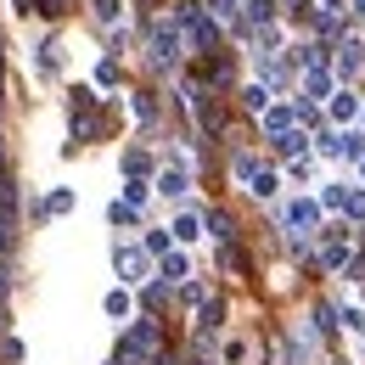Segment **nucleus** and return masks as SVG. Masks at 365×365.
Returning a JSON list of instances; mask_svg holds the SVG:
<instances>
[{
  "label": "nucleus",
  "mask_w": 365,
  "mask_h": 365,
  "mask_svg": "<svg viewBox=\"0 0 365 365\" xmlns=\"http://www.w3.org/2000/svg\"><path fill=\"white\" fill-rule=\"evenodd\" d=\"M298 146H304V135H298V130H287V135H275V152H298Z\"/></svg>",
  "instance_id": "nucleus-24"
},
{
  "label": "nucleus",
  "mask_w": 365,
  "mask_h": 365,
  "mask_svg": "<svg viewBox=\"0 0 365 365\" xmlns=\"http://www.w3.org/2000/svg\"><path fill=\"white\" fill-rule=\"evenodd\" d=\"M185 169H163V175H158V191H163V197H185Z\"/></svg>",
  "instance_id": "nucleus-7"
},
{
  "label": "nucleus",
  "mask_w": 365,
  "mask_h": 365,
  "mask_svg": "<svg viewBox=\"0 0 365 365\" xmlns=\"http://www.w3.org/2000/svg\"><path fill=\"white\" fill-rule=\"evenodd\" d=\"M208 11H214L220 23H236V0H208Z\"/></svg>",
  "instance_id": "nucleus-20"
},
{
  "label": "nucleus",
  "mask_w": 365,
  "mask_h": 365,
  "mask_svg": "<svg viewBox=\"0 0 365 365\" xmlns=\"http://www.w3.org/2000/svg\"><path fill=\"white\" fill-rule=\"evenodd\" d=\"M360 68H365V46H360V40H343V46H337V73L354 79Z\"/></svg>",
  "instance_id": "nucleus-3"
},
{
  "label": "nucleus",
  "mask_w": 365,
  "mask_h": 365,
  "mask_svg": "<svg viewBox=\"0 0 365 365\" xmlns=\"http://www.w3.org/2000/svg\"><path fill=\"white\" fill-rule=\"evenodd\" d=\"M124 202H130V208H140V202H146V185L130 180V185H124Z\"/></svg>",
  "instance_id": "nucleus-25"
},
{
  "label": "nucleus",
  "mask_w": 365,
  "mask_h": 365,
  "mask_svg": "<svg viewBox=\"0 0 365 365\" xmlns=\"http://www.w3.org/2000/svg\"><path fill=\"white\" fill-rule=\"evenodd\" d=\"M158 343H163V337H158V326H152V320H140V326L124 331V360H152V354H158Z\"/></svg>",
  "instance_id": "nucleus-2"
},
{
  "label": "nucleus",
  "mask_w": 365,
  "mask_h": 365,
  "mask_svg": "<svg viewBox=\"0 0 365 365\" xmlns=\"http://www.w3.org/2000/svg\"><path fill=\"white\" fill-rule=\"evenodd\" d=\"M96 17H101V23H118V17H124V0H96Z\"/></svg>",
  "instance_id": "nucleus-16"
},
{
  "label": "nucleus",
  "mask_w": 365,
  "mask_h": 365,
  "mask_svg": "<svg viewBox=\"0 0 365 365\" xmlns=\"http://www.w3.org/2000/svg\"><path fill=\"white\" fill-rule=\"evenodd\" d=\"M270 11H275V0H247V17L253 23H270Z\"/></svg>",
  "instance_id": "nucleus-19"
},
{
  "label": "nucleus",
  "mask_w": 365,
  "mask_h": 365,
  "mask_svg": "<svg viewBox=\"0 0 365 365\" xmlns=\"http://www.w3.org/2000/svg\"><path fill=\"white\" fill-rule=\"evenodd\" d=\"M0 326H6V315H0Z\"/></svg>",
  "instance_id": "nucleus-33"
},
{
  "label": "nucleus",
  "mask_w": 365,
  "mask_h": 365,
  "mask_svg": "<svg viewBox=\"0 0 365 365\" xmlns=\"http://www.w3.org/2000/svg\"><path fill=\"white\" fill-rule=\"evenodd\" d=\"M349 275H354V281H365V259H349Z\"/></svg>",
  "instance_id": "nucleus-29"
},
{
  "label": "nucleus",
  "mask_w": 365,
  "mask_h": 365,
  "mask_svg": "<svg viewBox=\"0 0 365 365\" xmlns=\"http://www.w3.org/2000/svg\"><path fill=\"white\" fill-rule=\"evenodd\" d=\"M315 220H320V202H304V197H298V202H287V225H298L304 236L315 230Z\"/></svg>",
  "instance_id": "nucleus-4"
},
{
  "label": "nucleus",
  "mask_w": 365,
  "mask_h": 365,
  "mask_svg": "<svg viewBox=\"0 0 365 365\" xmlns=\"http://www.w3.org/2000/svg\"><path fill=\"white\" fill-rule=\"evenodd\" d=\"M146 253H158V259H163V253H169V236H163V230H146Z\"/></svg>",
  "instance_id": "nucleus-22"
},
{
  "label": "nucleus",
  "mask_w": 365,
  "mask_h": 365,
  "mask_svg": "<svg viewBox=\"0 0 365 365\" xmlns=\"http://www.w3.org/2000/svg\"><path fill=\"white\" fill-rule=\"evenodd\" d=\"M185 270H191V264H185V253H175V247H169V253H163V264H158L163 281H185Z\"/></svg>",
  "instance_id": "nucleus-6"
},
{
  "label": "nucleus",
  "mask_w": 365,
  "mask_h": 365,
  "mask_svg": "<svg viewBox=\"0 0 365 365\" xmlns=\"http://www.w3.org/2000/svg\"><path fill=\"white\" fill-rule=\"evenodd\" d=\"M17 11H34V0H17Z\"/></svg>",
  "instance_id": "nucleus-30"
},
{
  "label": "nucleus",
  "mask_w": 365,
  "mask_h": 365,
  "mask_svg": "<svg viewBox=\"0 0 365 365\" xmlns=\"http://www.w3.org/2000/svg\"><path fill=\"white\" fill-rule=\"evenodd\" d=\"M304 91H309V96H326V91H331V73H326V68H309V73H304Z\"/></svg>",
  "instance_id": "nucleus-11"
},
{
  "label": "nucleus",
  "mask_w": 365,
  "mask_h": 365,
  "mask_svg": "<svg viewBox=\"0 0 365 365\" xmlns=\"http://www.w3.org/2000/svg\"><path fill=\"white\" fill-rule=\"evenodd\" d=\"M354 6H365V0H354Z\"/></svg>",
  "instance_id": "nucleus-32"
},
{
  "label": "nucleus",
  "mask_w": 365,
  "mask_h": 365,
  "mask_svg": "<svg viewBox=\"0 0 365 365\" xmlns=\"http://www.w3.org/2000/svg\"><path fill=\"white\" fill-rule=\"evenodd\" d=\"M107 220H113V225H130V220H135V208H130V202H113V208H107Z\"/></svg>",
  "instance_id": "nucleus-21"
},
{
  "label": "nucleus",
  "mask_w": 365,
  "mask_h": 365,
  "mask_svg": "<svg viewBox=\"0 0 365 365\" xmlns=\"http://www.w3.org/2000/svg\"><path fill=\"white\" fill-rule=\"evenodd\" d=\"M113 264H118L124 281H140V275H146V253H140V247H118V259H113Z\"/></svg>",
  "instance_id": "nucleus-5"
},
{
  "label": "nucleus",
  "mask_w": 365,
  "mask_h": 365,
  "mask_svg": "<svg viewBox=\"0 0 365 365\" xmlns=\"http://www.w3.org/2000/svg\"><path fill=\"white\" fill-rule=\"evenodd\" d=\"M354 113H360V96H331V118H337V124H349V118H354Z\"/></svg>",
  "instance_id": "nucleus-10"
},
{
  "label": "nucleus",
  "mask_w": 365,
  "mask_h": 365,
  "mask_svg": "<svg viewBox=\"0 0 365 365\" xmlns=\"http://www.w3.org/2000/svg\"><path fill=\"white\" fill-rule=\"evenodd\" d=\"M180 23H169V17H158V23H152V62H158V68H175V62H180Z\"/></svg>",
  "instance_id": "nucleus-1"
},
{
  "label": "nucleus",
  "mask_w": 365,
  "mask_h": 365,
  "mask_svg": "<svg viewBox=\"0 0 365 365\" xmlns=\"http://www.w3.org/2000/svg\"><path fill=\"white\" fill-rule=\"evenodd\" d=\"M337 158L360 163V158H365V135H354V130H349V135H337Z\"/></svg>",
  "instance_id": "nucleus-9"
},
{
  "label": "nucleus",
  "mask_w": 365,
  "mask_h": 365,
  "mask_svg": "<svg viewBox=\"0 0 365 365\" xmlns=\"http://www.w3.org/2000/svg\"><path fill=\"white\" fill-rule=\"evenodd\" d=\"M242 101H247L253 113H264V107H270V85H247V91H242Z\"/></svg>",
  "instance_id": "nucleus-14"
},
{
  "label": "nucleus",
  "mask_w": 365,
  "mask_h": 365,
  "mask_svg": "<svg viewBox=\"0 0 365 365\" xmlns=\"http://www.w3.org/2000/svg\"><path fill=\"white\" fill-rule=\"evenodd\" d=\"M175 236H180V242H197V236H202V220H197V214H180V220H175Z\"/></svg>",
  "instance_id": "nucleus-12"
},
{
  "label": "nucleus",
  "mask_w": 365,
  "mask_h": 365,
  "mask_svg": "<svg viewBox=\"0 0 365 365\" xmlns=\"http://www.w3.org/2000/svg\"><path fill=\"white\" fill-rule=\"evenodd\" d=\"M253 197H275V175H264V169H253V185H247Z\"/></svg>",
  "instance_id": "nucleus-15"
},
{
  "label": "nucleus",
  "mask_w": 365,
  "mask_h": 365,
  "mask_svg": "<svg viewBox=\"0 0 365 365\" xmlns=\"http://www.w3.org/2000/svg\"><path fill=\"white\" fill-rule=\"evenodd\" d=\"M343 326H349L354 337H365V309H343Z\"/></svg>",
  "instance_id": "nucleus-23"
},
{
  "label": "nucleus",
  "mask_w": 365,
  "mask_h": 365,
  "mask_svg": "<svg viewBox=\"0 0 365 365\" xmlns=\"http://www.w3.org/2000/svg\"><path fill=\"white\" fill-rule=\"evenodd\" d=\"M360 175H365V158H360Z\"/></svg>",
  "instance_id": "nucleus-31"
},
{
  "label": "nucleus",
  "mask_w": 365,
  "mask_h": 365,
  "mask_svg": "<svg viewBox=\"0 0 365 365\" xmlns=\"http://www.w3.org/2000/svg\"><path fill=\"white\" fill-rule=\"evenodd\" d=\"M343 202H349L343 185H326V191H320V208H343Z\"/></svg>",
  "instance_id": "nucleus-17"
},
{
  "label": "nucleus",
  "mask_w": 365,
  "mask_h": 365,
  "mask_svg": "<svg viewBox=\"0 0 365 365\" xmlns=\"http://www.w3.org/2000/svg\"><path fill=\"white\" fill-rule=\"evenodd\" d=\"M202 331H220V304H202Z\"/></svg>",
  "instance_id": "nucleus-27"
},
{
  "label": "nucleus",
  "mask_w": 365,
  "mask_h": 365,
  "mask_svg": "<svg viewBox=\"0 0 365 365\" xmlns=\"http://www.w3.org/2000/svg\"><path fill=\"white\" fill-rule=\"evenodd\" d=\"M73 208V191H51V202H46V214H68Z\"/></svg>",
  "instance_id": "nucleus-18"
},
{
  "label": "nucleus",
  "mask_w": 365,
  "mask_h": 365,
  "mask_svg": "<svg viewBox=\"0 0 365 365\" xmlns=\"http://www.w3.org/2000/svg\"><path fill=\"white\" fill-rule=\"evenodd\" d=\"M101 309H107L113 320H124V315H130V292H124V287H118V292H107V304H101Z\"/></svg>",
  "instance_id": "nucleus-13"
},
{
  "label": "nucleus",
  "mask_w": 365,
  "mask_h": 365,
  "mask_svg": "<svg viewBox=\"0 0 365 365\" xmlns=\"http://www.w3.org/2000/svg\"><path fill=\"white\" fill-rule=\"evenodd\" d=\"M208 230H214L220 242H230V220H225V214H208Z\"/></svg>",
  "instance_id": "nucleus-26"
},
{
  "label": "nucleus",
  "mask_w": 365,
  "mask_h": 365,
  "mask_svg": "<svg viewBox=\"0 0 365 365\" xmlns=\"http://www.w3.org/2000/svg\"><path fill=\"white\" fill-rule=\"evenodd\" d=\"M343 208H349L354 220H365V197H354V191H349V202H343Z\"/></svg>",
  "instance_id": "nucleus-28"
},
{
  "label": "nucleus",
  "mask_w": 365,
  "mask_h": 365,
  "mask_svg": "<svg viewBox=\"0 0 365 365\" xmlns=\"http://www.w3.org/2000/svg\"><path fill=\"white\" fill-rule=\"evenodd\" d=\"M292 118H298L292 107H270V113H264V130H270V135H287V130H292Z\"/></svg>",
  "instance_id": "nucleus-8"
}]
</instances>
